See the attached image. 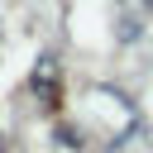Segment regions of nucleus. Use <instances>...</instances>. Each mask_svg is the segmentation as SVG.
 Here are the masks:
<instances>
[{"label": "nucleus", "mask_w": 153, "mask_h": 153, "mask_svg": "<svg viewBox=\"0 0 153 153\" xmlns=\"http://www.w3.org/2000/svg\"><path fill=\"white\" fill-rule=\"evenodd\" d=\"M124 5H139V10H143V14H148V10H153V0H124Z\"/></svg>", "instance_id": "obj_1"}]
</instances>
